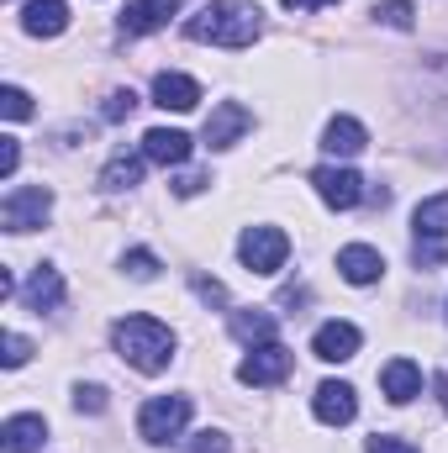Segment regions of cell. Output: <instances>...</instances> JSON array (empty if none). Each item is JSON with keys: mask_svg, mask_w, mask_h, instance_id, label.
Returning <instances> with one entry per match:
<instances>
[{"mask_svg": "<svg viewBox=\"0 0 448 453\" xmlns=\"http://www.w3.org/2000/svg\"><path fill=\"white\" fill-rule=\"evenodd\" d=\"M364 453H417L412 443H401V438H385V433H375L369 443H364Z\"/></svg>", "mask_w": 448, "mask_h": 453, "instance_id": "1f68e13d", "label": "cell"}, {"mask_svg": "<svg viewBox=\"0 0 448 453\" xmlns=\"http://www.w3.org/2000/svg\"><path fill=\"white\" fill-rule=\"evenodd\" d=\"M312 353H317L322 364H348V358L359 353V327H353V322H322L317 338H312Z\"/></svg>", "mask_w": 448, "mask_h": 453, "instance_id": "4fadbf2b", "label": "cell"}, {"mask_svg": "<svg viewBox=\"0 0 448 453\" xmlns=\"http://www.w3.org/2000/svg\"><path fill=\"white\" fill-rule=\"evenodd\" d=\"M312 185H317V196H322L333 211H353V206L364 201V180H359L353 169H343V164H322V169H312Z\"/></svg>", "mask_w": 448, "mask_h": 453, "instance_id": "52a82bcc", "label": "cell"}, {"mask_svg": "<svg viewBox=\"0 0 448 453\" xmlns=\"http://www.w3.org/2000/svg\"><path fill=\"white\" fill-rule=\"evenodd\" d=\"M259 32H264V11L248 0H212L185 21V37L212 48H253Z\"/></svg>", "mask_w": 448, "mask_h": 453, "instance_id": "6da1fadb", "label": "cell"}, {"mask_svg": "<svg viewBox=\"0 0 448 453\" xmlns=\"http://www.w3.org/2000/svg\"><path fill=\"white\" fill-rule=\"evenodd\" d=\"M143 158L164 164V169H180L190 158V137L180 127H153V132H143Z\"/></svg>", "mask_w": 448, "mask_h": 453, "instance_id": "8fae6325", "label": "cell"}, {"mask_svg": "<svg viewBox=\"0 0 448 453\" xmlns=\"http://www.w3.org/2000/svg\"><path fill=\"white\" fill-rule=\"evenodd\" d=\"M0 116H5V121H27V116H32V96H27L21 85H5V90H0Z\"/></svg>", "mask_w": 448, "mask_h": 453, "instance_id": "d4e9b609", "label": "cell"}, {"mask_svg": "<svg viewBox=\"0 0 448 453\" xmlns=\"http://www.w3.org/2000/svg\"><path fill=\"white\" fill-rule=\"evenodd\" d=\"M290 369H296V353H290L285 342H259V348H248V358L237 364V380H243V385H280Z\"/></svg>", "mask_w": 448, "mask_h": 453, "instance_id": "8992f818", "label": "cell"}, {"mask_svg": "<svg viewBox=\"0 0 448 453\" xmlns=\"http://www.w3.org/2000/svg\"><path fill=\"white\" fill-rule=\"evenodd\" d=\"M143 180V153H112V164L101 169V190H132Z\"/></svg>", "mask_w": 448, "mask_h": 453, "instance_id": "44dd1931", "label": "cell"}, {"mask_svg": "<svg viewBox=\"0 0 448 453\" xmlns=\"http://www.w3.org/2000/svg\"><path fill=\"white\" fill-rule=\"evenodd\" d=\"M74 411L101 417V411H106V390H101V385H80V390H74Z\"/></svg>", "mask_w": 448, "mask_h": 453, "instance_id": "83f0119b", "label": "cell"}, {"mask_svg": "<svg viewBox=\"0 0 448 453\" xmlns=\"http://www.w3.org/2000/svg\"><path fill=\"white\" fill-rule=\"evenodd\" d=\"M185 422H190V395H153V401H143V411H137V433H143L148 443L180 438Z\"/></svg>", "mask_w": 448, "mask_h": 453, "instance_id": "277c9868", "label": "cell"}, {"mask_svg": "<svg viewBox=\"0 0 448 453\" xmlns=\"http://www.w3.org/2000/svg\"><path fill=\"white\" fill-rule=\"evenodd\" d=\"M337 274H343L348 285H375V280L385 274V258H380V248H369V242H348V248H337Z\"/></svg>", "mask_w": 448, "mask_h": 453, "instance_id": "7c38bea8", "label": "cell"}, {"mask_svg": "<svg viewBox=\"0 0 448 453\" xmlns=\"http://www.w3.org/2000/svg\"><path fill=\"white\" fill-rule=\"evenodd\" d=\"M375 16H380L385 27H396V32H412V27H417V11H412L406 0H385V5H375Z\"/></svg>", "mask_w": 448, "mask_h": 453, "instance_id": "cb8c5ba5", "label": "cell"}, {"mask_svg": "<svg viewBox=\"0 0 448 453\" xmlns=\"http://www.w3.org/2000/svg\"><path fill=\"white\" fill-rule=\"evenodd\" d=\"M132 111H137V96L132 90H112L106 96V121H127Z\"/></svg>", "mask_w": 448, "mask_h": 453, "instance_id": "f1b7e54d", "label": "cell"}, {"mask_svg": "<svg viewBox=\"0 0 448 453\" xmlns=\"http://www.w3.org/2000/svg\"><path fill=\"white\" fill-rule=\"evenodd\" d=\"M232 338L259 348V342H274V317L269 311H232Z\"/></svg>", "mask_w": 448, "mask_h": 453, "instance_id": "7402d4cb", "label": "cell"}, {"mask_svg": "<svg viewBox=\"0 0 448 453\" xmlns=\"http://www.w3.org/2000/svg\"><path fill=\"white\" fill-rule=\"evenodd\" d=\"M42 438H48V422L21 411L0 427V453H42Z\"/></svg>", "mask_w": 448, "mask_h": 453, "instance_id": "2e32d148", "label": "cell"}, {"mask_svg": "<svg viewBox=\"0 0 448 453\" xmlns=\"http://www.w3.org/2000/svg\"><path fill=\"white\" fill-rule=\"evenodd\" d=\"M174 11H180V0H127L121 32H127V37H148V32H158Z\"/></svg>", "mask_w": 448, "mask_h": 453, "instance_id": "5bb4252c", "label": "cell"}, {"mask_svg": "<svg viewBox=\"0 0 448 453\" xmlns=\"http://www.w3.org/2000/svg\"><path fill=\"white\" fill-rule=\"evenodd\" d=\"M21 27H27L32 37H58V32L69 27V5H64V0H27V5H21Z\"/></svg>", "mask_w": 448, "mask_h": 453, "instance_id": "ac0fdd59", "label": "cell"}, {"mask_svg": "<svg viewBox=\"0 0 448 453\" xmlns=\"http://www.w3.org/2000/svg\"><path fill=\"white\" fill-rule=\"evenodd\" d=\"M21 301H27V311H37V317H42V311H53V306L64 301V274H58L53 264H37V269H32V280L21 285Z\"/></svg>", "mask_w": 448, "mask_h": 453, "instance_id": "9a60e30c", "label": "cell"}, {"mask_svg": "<svg viewBox=\"0 0 448 453\" xmlns=\"http://www.w3.org/2000/svg\"><path fill=\"white\" fill-rule=\"evenodd\" d=\"M16 164H21V142L16 137H0V180H11Z\"/></svg>", "mask_w": 448, "mask_h": 453, "instance_id": "4dcf8cb0", "label": "cell"}, {"mask_svg": "<svg viewBox=\"0 0 448 453\" xmlns=\"http://www.w3.org/2000/svg\"><path fill=\"white\" fill-rule=\"evenodd\" d=\"M27 358H32V342L21 338V333H5V353H0V364H5V369H21Z\"/></svg>", "mask_w": 448, "mask_h": 453, "instance_id": "4316f807", "label": "cell"}, {"mask_svg": "<svg viewBox=\"0 0 448 453\" xmlns=\"http://www.w3.org/2000/svg\"><path fill=\"white\" fill-rule=\"evenodd\" d=\"M412 232H417V237H448V190L444 196L417 201V211H412Z\"/></svg>", "mask_w": 448, "mask_h": 453, "instance_id": "ffe728a7", "label": "cell"}, {"mask_svg": "<svg viewBox=\"0 0 448 453\" xmlns=\"http://www.w3.org/2000/svg\"><path fill=\"white\" fill-rule=\"evenodd\" d=\"M153 106H164V111H196L201 106V85L190 74L164 69V74H153Z\"/></svg>", "mask_w": 448, "mask_h": 453, "instance_id": "30bf717a", "label": "cell"}, {"mask_svg": "<svg viewBox=\"0 0 448 453\" xmlns=\"http://www.w3.org/2000/svg\"><path fill=\"white\" fill-rule=\"evenodd\" d=\"M16 296V280H11V269H0V301H11Z\"/></svg>", "mask_w": 448, "mask_h": 453, "instance_id": "e575fe53", "label": "cell"}, {"mask_svg": "<svg viewBox=\"0 0 448 453\" xmlns=\"http://www.w3.org/2000/svg\"><path fill=\"white\" fill-rule=\"evenodd\" d=\"M364 142H369V132H364L353 116H333L328 132H322V148H328L333 158H353V153H364Z\"/></svg>", "mask_w": 448, "mask_h": 453, "instance_id": "d6986e66", "label": "cell"}, {"mask_svg": "<svg viewBox=\"0 0 448 453\" xmlns=\"http://www.w3.org/2000/svg\"><path fill=\"white\" fill-rule=\"evenodd\" d=\"M227 449H232V443H227V433H212V427H206V433H196V438L185 443V453H227Z\"/></svg>", "mask_w": 448, "mask_h": 453, "instance_id": "f546056e", "label": "cell"}, {"mask_svg": "<svg viewBox=\"0 0 448 453\" xmlns=\"http://www.w3.org/2000/svg\"><path fill=\"white\" fill-rule=\"evenodd\" d=\"M206 185H212L206 174H180V180H174V196H201Z\"/></svg>", "mask_w": 448, "mask_h": 453, "instance_id": "d6a6232c", "label": "cell"}, {"mask_svg": "<svg viewBox=\"0 0 448 453\" xmlns=\"http://www.w3.org/2000/svg\"><path fill=\"white\" fill-rule=\"evenodd\" d=\"M248 127H253L248 106L222 101V106H212V116H206V127H201V142H206V148H232V142H237Z\"/></svg>", "mask_w": 448, "mask_h": 453, "instance_id": "9c48e42d", "label": "cell"}, {"mask_svg": "<svg viewBox=\"0 0 448 453\" xmlns=\"http://www.w3.org/2000/svg\"><path fill=\"white\" fill-rule=\"evenodd\" d=\"M48 211H53V190L48 185H16L0 201V226L5 232H32V226L48 222Z\"/></svg>", "mask_w": 448, "mask_h": 453, "instance_id": "5b68a950", "label": "cell"}, {"mask_svg": "<svg viewBox=\"0 0 448 453\" xmlns=\"http://www.w3.org/2000/svg\"><path fill=\"white\" fill-rule=\"evenodd\" d=\"M290 11H317V5H337V0H285Z\"/></svg>", "mask_w": 448, "mask_h": 453, "instance_id": "d590c367", "label": "cell"}, {"mask_svg": "<svg viewBox=\"0 0 448 453\" xmlns=\"http://www.w3.org/2000/svg\"><path fill=\"white\" fill-rule=\"evenodd\" d=\"M412 258H417V269L448 264V237H417V242H412Z\"/></svg>", "mask_w": 448, "mask_h": 453, "instance_id": "603a6c76", "label": "cell"}, {"mask_svg": "<svg viewBox=\"0 0 448 453\" xmlns=\"http://www.w3.org/2000/svg\"><path fill=\"white\" fill-rule=\"evenodd\" d=\"M438 390H444V411H448V374H444V380H438Z\"/></svg>", "mask_w": 448, "mask_h": 453, "instance_id": "8d00e7d4", "label": "cell"}, {"mask_svg": "<svg viewBox=\"0 0 448 453\" xmlns=\"http://www.w3.org/2000/svg\"><path fill=\"white\" fill-rule=\"evenodd\" d=\"M380 390H385L396 406H406V401L422 395V369H417L412 358H390V364L380 369Z\"/></svg>", "mask_w": 448, "mask_h": 453, "instance_id": "e0dca14e", "label": "cell"}, {"mask_svg": "<svg viewBox=\"0 0 448 453\" xmlns=\"http://www.w3.org/2000/svg\"><path fill=\"white\" fill-rule=\"evenodd\" d=\"M121 269H127L132 280H153V274H158V258H153L148 248H132V253L121 258Z\"/></svg>", "mask_w": 448, "mask_h": 453, "instance_id": "484cf974", "label": "cell"}, {"mask_svg": "<svg viewBox=\"0 0 448 453\" xmlns=\"http://www.w3.org/2000/svg\"><path fill=\"white\" fill-rule=\"evenodd\" d=\"M237 258L253 269V274H280L285 258H290V237L280 226H248L237 237Z\"/></svg>", "mask_w": 448, "mask_h": 453, "instance_id": "3957f363", "label": "cell"}, {"mask_svg": "<svg viewBox=\"0 0 448 453\" xmlns=\"http://www.w3.org/2000/svg\"><path fill=\"white\" fill-rule=\"evenodd\" d=\"M196 296H201V301H227V290L217 280H196Z\"/></svg>", "mask_w": 448, "mask_h": 453, "instance_id": "836d02e7", "label": "cell"}, {"mask_svg": "<svg viewBox=\"0 0 448 453\" xmlns=\"http://www.w3.org/2000/svg\"><path fill=\"white\" fill-rule=\"evenodd\" d=\"M112 342L137 374H164L174 358V333L158 317H121L112 327Z\"/></svg>", "mask_w": 448, "mask_h": 453, "instance_id": "7a4b0ae2", "label": "cell"}, {"mask_svg": "<svg viewBox=\"0 0 448 453\" xmlns=\"http://www.w3.org/2000/svg\"><path fill=\"white\" fill-rule=\"evenodd\" d=\"M312 411H317V422H328V427H348V422L359 417V395H353V385H343V380H322L317 395H312Z\"/></svg>", "mask_w": 448, "mask_h": 453, "instance_id": "ba28073f", "label": "cell"}]
</instances>
